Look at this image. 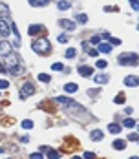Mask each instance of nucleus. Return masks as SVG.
Returning a JSON list of instances; mask_svg holds the SVG:
<instances>
[{"label":"nucleus","instance_id":"nucleus-2","mask_svg":"<svg viewBox=\"0 0 139 159\" xmlns=\"http://www.w3.org/2000/svg\"><path fill=\"white\" fill-rule=\"evenodd\" d=\"M117 62L119 64H125V66H137L139 57H137V53H121L117 57Z\"/></svg>","mask_w":139,"mask_h":159},{"label":"nucleus","instance_id":"nucleus-13","mask_svg":"<svg viewBox=\"0 0 139 159\" xmlns=\"http://www.w3.org/2000/svg\"><path fill=\"white\" fill-rule=\"evenodd\" d=\"M90 139L91 141H101L103 139V132L101 130H91L90 132Z\"/></svg>","mask_w":139,"mask_h":159},{"label":"nucleus","instance_id":"nucleus-15","mask_svg":"<svg viewBox=\"0 0 139 159\" xmlns=\"http://www.w3.org/2000/svg\"><path fill=\"white\" fill-rule=\"evenodd\" d=\"M64 92H68V93H75V92H77V84H75V82H68V84H64Z\"/></svg>","mask_w":139,"mask_h":159},{"label":"nucleus","instance_id":"nucleus-27","mask_svg":"<svg viewBox=\"0 0 139 159\" xmlns=\"http://www.w3.org/2000/svg\"><path fill=\"white\" fill-rule=\"evenodd\" d=\"M128 141H134V143H135V141H139V135H137L135 132H132V133L128 135Z\"/></svg>","mask_w":139,"mask_h":159},{"label":"nucleus","instance_id":"nucleus-14","mask_svg":"<svg viewBox=\"0 0 139 159\" xmlns=\"http://www.w3.org/2000/svg\"><path fill=\"white\" fill-rule=\"evenodd\" d=\"M112 145H113L115 150H125V148H126V141H123V139H115Z\"/></svg>","mask_w":139,"mask_h":159},{"label":"nucleus","instance_id":"nucleus-10","mask_svg":"<svg viewBox=\"0 0 139 159\" xmlns=\"http://www.w3.org/2000/svg\"><path fill=\"white\" fill-rule=\"evenodd\" d=\"M40 31H44V26H42V24H33V26H29V29H28V33H29L31 37H35V35L40 33Z\"/></svg>","mask_w":139,"mask_h":159},{"label":"nucleus","instance_id":"nucleus-25","mask_svg":"<svg viewBox=\"0 0 139 159\" xmlns=\"http://www.w3.org/2000/svg\"><path fill=\"white\" fill-rule=\"evenodd\" d=\"M51 70H53V72H62L64 66H62L60 62H55V64H51Z\"/></svg>","mask_w":139,"mask_h":159},{"label":"nucleus","instance_id":"nucleus-33","mask_svg":"<svg viewBox=\"0 0 139 159\" xmlns=\"http://www.w3.org/2000/svg\"><path fill=\"white\" fill-rule=\"evenodd\" d=\"M29 159H42V154H40V152H35V154L29 155Z\"/></svg>","mask_w":139,"mask_h":159},{"label":"nucleus","instance_id":"nucleus-3","mask_svg":"<svg viewBox=\"0 0 139 159\" xmlns=\"http://www.w3.org/2000/svg\"><path fill=\"white\" fill-rule=\"evenodd\" d=\"M33 93H35V86H33L31 82H24V84H22V88L18 90V97H20L22 101L28 99V97L33 95Z\"/></svg>","mask_w":139,"mask_h":159},{"label":"nucleus","instance_id":"nucleus-24","mask_svg":"<svg viewBox=\"0 0 139 159\" xmlns=\"http://www.w3.org/2000/svg\"><path fill=\"white\" fill-rule=\"evenodd\" d=\"M125 101H126V97H125L123 93H119L117 97H115V99H113V102H115V104H123Z\"/></svg>","mask_w":139,"mask_h":159},{"label":"nucleus","instance_id":"nucleus-22","mask_svg":"<svg viewBox=\"0 0 139 159\" xmlns=\"http://www.w3.org/2000/svg\"><path fill=\"white\" fill-rule=\"evenodd\" d=\"M22 128H24V130H29V128H33V121H29V119H24V121H22Z\"/></svg>","mask_w":139,"mask_h":159},{"label":"nucleus","instance_id":"nucleus-23","mask_svg":"<svg viewBox=\"0 0 139 159\" xmlns=\"http://www.w3.org/2000/svg\"><path fill=\"white\" fill-rule=\"evenodd\" d=\"M39 81H40V82H50L51 77H50L48 73H40V75H39Z\"/></svg>","mask_w":139,"mask_h":159},{"label":"nucleus","instance_id":"nucleus-38","mask_svg":"<svg viewBox=\"0 0 139 159\" xmlns=\"http://www.w3.org/2000/svg\"><path fill=\"white\" fill-rule=\"evenodd\" d=\"M130 159H139V157H137V155H134V157H130Z\"/></svg>","mask_w":139,"mask_h":159},{"label":"nucleus","instance_id":"nucleus-29","mask_svg":"<svg viewBox=\"0 0 139 159\" xmlns=\"http://www.w3.org/2000/svg\"><path fill=\"white\" fill-rule=\"evenodd\" d=\"M130 4H132L134 11H139V2H137V0H130Z\"/></svg>","mask_w":139,"mask_h":159},{"label":"nucleus","instance_id":"nucleus-6","mask_svg":"<svg viewBox=\"0 0 139 159\" xmlns=\"http://www.w3.org/2000/svg\"><path fill=\"white\" fill-rule=\"evenodd\" d=\"M125 86H128V88L139 86V77H137V75H128V77H125Z\"/></svg>","mask_w":139,"mask_h":159},{"label":"nucleus","instance_id":"nucleus-35","mask_svg":"<svg viewBox=\"0 0 139 159\" xmlns=\"http://www.w3.org/2000/svg\"><path fill=\"white\" fill-rule=\"evenodd\" d=\"M106 60H97V68H101V70H103V68H106Z\"/></svg>","mask_w":139,"mask_h":159},{"label":"nucleus","instance_id":"nucleus-34","mask_svg":"<svg viewBox=\"0 0 139 159\" xmlns=\"http://www.w3.org/2000/svg\"><path fill=\"white\" fill-rule=\"evenodd\" d=\"M88 55L90 57H99V51L97 50H88Z\"/></svg>","mask_w":139,"mask_h":159},{"label":"nucleus","instance_id":"nucleus-20","mask_svg":"<svg viewBox=\"0 0 139 159\" xmlns=\"http://www.w3.org/2000/svg\"><path fill=\"white\" fill-rule=\"evenodd\" d=\"M75 20L81 22V24H86V22H88V17H86L84 13H77V15H75Z\"/></svg>","mask_w":139,"mask_h":159},{"label":"nucleus","instance_id":"nucleus-18","mask_svg":"<svg viewBox=\"0 0 139 159\" xmlns=\"http://www.w3.org/2000/svg\"><path fill=\"white\" fill-rule=\"evenodd\" d=\"M70 6H72V4H70L68 0H60V2L57 4V8H59L60 11H66V9H70Z\"/></svg>","mask_w":139,"mask_h":159},{"label":"nucleus","instance_id":"nucleus-39","mask_svg":"<svg viewBox=\"0 0 139 159\" xmlns=\"http://www.w3.org/2000/svg\"><path fill=\"white\" fill-rule=\"evenodd\" d=\"M72 159H81V157H79V155H75V157H72Z\"/></svg>","mask_w":139,"mask_h":159},{"label":"nucleus","instance_id":"nucleus-37","mask_svg":"<svg viewBox=\"0 0 139 159\" xmlns=\"http://www.w3.org/2000/svg\"><path fill=\"white\" fill-rule=\"evenodd\" d=\"M20 141H22V143H28V141H29V137H28V135H24V137H20Z\"/></svg>","mask_w":139,"mask_h":159},{"label":"nucleus","instance_id":"nucleus-26","mask_svg":"<svg viewBox=\"0 0 139 159\" xmlns=\"http://www.w3.org/2000/svg\"><path fill=\"white\" fill-rule=\"evenodd\" d=\"M135 124H137V123H135L134 119H125V126H126V128H135Z\"/></svg>","mask_w":139,"mask_h":159},{"label":"nucleus","instance_id":"nucleus-32","mask_svg":"<svg viewBox=\"0 0 139 159\" xmlns=\"http://www.w3.org/2000/svg\"><path fill=\"white\" fill-rule=\"evenodd\" d=\"M108 40L112 42V46H119V44H121V40H119V38H112V37H110Z\"/></svg>","mask_w":139,"mask_h":159},{"label":"nucleus","instance_id":"nucleus-9","mask_svg":"<svg viewBox=\"0 0 139 159\" xmlns=\"http://www.w3.org/2000/svg\"><path fill=\"white\" fill-rule=\"evenodd\" d=\"M110 81V77L106 73H99V75H94V82L95 84H106Z\"/></svg>","mask_w":139,"mask_h":159},{"label":"nucleus","instance_id":"nucleus-1","mask_svg":"<svg viewBox=\"0 0 139 159\" xmlns=\"http://www.w3.org/2000/svg\"><path fill=\"white\" fill-rule=\"evenodd\" d=\"M31 50L39 55H48L51 51V42L48 38H37L31 42Z\"/></svg>","mask_w":139,"mask_h":159},{"label":"nucleus","instance_id":"nucleus-40","mask_svg":"<svg viewBox=\"0 0 139 159\" xmlns=\"http://www.w3.org/2000/svg\"><path fill=\"white\" fill-rule=\"evenodd\" d=\"M8 159H9V157H8Z\"/></svg>","mask_w":139,"mask_h":159},{"label":"nucleus","instance_id":"nucleus-21","mask_svg":"<svg viewBox=\"0 0 139 159\" xmlns=\"http://www.w3.org/2000/svg\"><path fill=\"white\" fill-rule=\"evenodd\" d=\"M75 55H77V50H75V48L66 50V59H75Z\"/></svg>","mask_w":139,"mask_h":159},{"label":"nucleus","instance_id":"nucleus-5","mask_svg":"<svg viewBox=\"0 0 139 159\" xmlns=\"http://www.w3.org/2000/svg\"><path fill=\"white\" fill-rule=\"evenodd\" d=\"M11 51H13V46L9 44V40H0V55L8 57Z\"/></svg>","mask_w":139,"mask_h":159},{"label":"nucleus","instance_id":"nucleus-19","mask_svg":"<svg viewBox=\"0 0 139 159\" xmlns=\"http://www.w3.org/2000/svg\"><path fill=\"white\" fill-rule=\"evenodd\" d=\"M46 150H48V159H59V157H60L59 152L53 150V148H46Z\"/></svg>","mask_w":139,"mask_h":159},{"label":"nucleus","instance_id":"nucleus-30","mask_svg":"<svg viewBox=\"0 0 139 159\" xmlns=\"http://www.w3.org/2000/svg\"><path fill=\"white\" fill-rule=\"evenodd\" d=\"M9 88V82L8 81H0V90H8Z\"/></svg>","mask_w":139,"mask_h":159},{"label":"nucleus","instance_id":"nucleus-4","mask_svg":"<svg viewBox=\"0 0 139 159\" xmlns=\"http://www.w3.org/2000/svg\"><path fill=\"white\" fill-rule=\"evenodd\" d=\"M11 33V22H8V18H0V37L8 38Z\"/></svg>","mask_w":139,"mask_h":159},{"label":"nucleus","instance_id":"nucleus-16","mask_svg":"<svg viewBox=\"0 0 139 159\" xmlns=\"http://www.w3.org/2000/svg\"><path fill=\"white\" fill-rule=\"evenodd\" d=\"M108 130H110V133H119L121 132V124L112 123V124H108Z\"/></svg>","mask_w":139,"mask_h":159},{"label":"nucleus","instance_id":"nucleus-7","mask_svg":"<svg viewBox=\"0 0 139 159\" xmlns=\"http://www.w3.org/2000/svg\"><path fill=\"white\" fill-rule=\"evenodd\" d=\"M59 24L66 29V31H75V22H72V20H66V18H62Z\"/></svg>","mask_w":139,"mask_h":159},{"label":"nucleus","instance_id":"nucleus-28","mask_svg":"<svg viewBox=\"0 0 139 159\" xmlns=\"http://www.w3.org/2000/svg\"><path fill=\"white\" fill-rule=\"evenodd\" d=\"M90 42L94 44V46H97V44L101 42V37H97V35H95V37H91V38H90Z\"/></svg>","mask_w":139,"mask_h":159},{"label":"nucleus","instance_id":"nucleus-31","mask_svg":"<svg viewBox=\"0 0 139 159\" xmlns=\"http://www.w3.org/2000/svg\"><path fill=\"white\" fill-rule=\"evenodd\" d=\"M84 159H95V154H91V152H84V155H82Z\"/></svg>","mask_w":139,"mask_h":159},{"label":"nucleus","instance_id":"nucleus-36","mask_svg":"<svg viewBox=\"0 0 139 159\" xmlns=\"http://www.w3.org/2000/svg\"><path fill=\"white\" fill-rule=\"evenodd\" d=\"M59 42H62V44H64V42H68V35H64V33H62V35H59Z\"/></svg>","mask_w":139,"mask_h":159},{"label":"nucleus","instance_id":"nucleus-11","mask_svg":"<svg viewBox=\"0 0 139 159\" xmlns=\"http://www.w3.org/2000/svg\"><path fill=\"white\" fill-rule=\"evenodd\" d=\"M28 2H29V6H33V8H42V6H48L50 0H28Z\"/></svg>","mask_w":139,"mask_h":159},{"label":"nucleus","instance_id":"nucleus-8","mask_svg":"<svg viewBox=\"0 0 139 159\" xmlns=\"http://www.w3.org/2000/svg\"><path fill=\"white\" fill-rule=\"evenodd\" d=\"M79 75L91 77V75H94V68H90V66H79Z\"/></svg>","mask_w":139,"mask_h":159},{"label":"nucleus","instance_id":"nucleus-12","mask_svg":"<svg viewBox=\"0 0 139 159\" xmlns=\"http://www.w3.org/2000/svg\"><path fill=\"white\" fill-rule=\"evenodd\" d=\"M97 46H99V50H97V51H101V53H110V51H112V44H106V42H99Z\"/></svg>","mask_w":139,"mask_h":159},{"label":"nucleus","instance_id":"nucleus-17","mask_svg":"<svg viewBox=\"0 0 139 159\" xmlns=\"http://www.w3.org/2000/svg\"><path fill=\"white\" fill-rule=\"evenodd\" d=\"M59 104H64V106H68V104H72L73 102V99H70V97H57L55 99Z\"/></svg>","mask_w":139,"mask_h":159}]
</instances>
